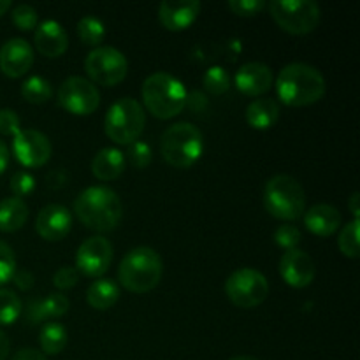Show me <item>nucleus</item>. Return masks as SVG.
Segmentation results:
<instances>
[{
    "label": "nucleus",
    "mask_w": 360,
    "mask_h": 360,
    "mask_svg": "<svg viewBox=\"0 0 360 360\" xmlns=\"http://www.w3.org/2000/svg\"><path fill=\"white\" fill-rule=\"evenodd\" d=\"M326 77L309 63H288L276 77L278 98L290 108L316 104L326 95Z\"/></svg>",
    "instance_id": "nucleus-1"
},
{
    "label": "nucleus",
    "mask_w": 360,
    "mask_h": 360,
    "mask_svg": "<svg viewBox=\"0 0 360 360\" xmlns=\"http://www.w3.org/2000/svg\"><path fill=\"white\" fill-rule=\"evenodd\" d=\"M74 213L84 227L109 232L122 221L123 204L118 193L108 186H90L74 200Z\"/></svg>",
    "instance_id": "nucleus-2"
},
{
    "label": "nucleus",
    "mask_w": 360,
    "mask_h": 360,
    "mask_svg": "<svg viewBox=\"0 0 360 360\" xmlns=\"http://www.w3.org/2000/svg\"><path fill=\"white\" fill-rule=\"evenodd\" d=\"M164 262L157 250L137 246L125 253L118 267V281L132 294H148L162 280Z\"/></svg>",
    "instance_id": "nucleus-3"
},
{
    "label": "nucleus",
    "mask_w": 360,
    "mask_h": 360,
    "mask_svg": "<svg viewBox=\"0 0 360 360\" xmlns=\"http://www.w3.org/2000/svg\"><path fill=\"white\" fill-rule=\"evenodd\" d=\"M144 108L158 120H171L186 108L185 84L169 72H153L144 79L143 88Z\"/></svg>",
    "instance_id": "nucleus-4"
},
{
    "label": "nucleus",
    "mask_w": 360,
    "mask_h": 360,
    "mask_svg": "<svg viewBox=\"0 0 360 360\" xmlns=\"http://www.w3.org/2000/svg\"><path fill=\"white\" fill-rule=\"evenodd\" d=\"M162 158L174 169H188L204 153V136L193 123L178 122L164 130L160 141Z\"/></svg>",
    "instance_id": "nucleus-5"
},
{
    "label": "nucleus",
    "mask_w": 360,
    "mask_h": 360,
    "mask_svg": "<svg viewBox=\"0 0 360 360\" xmlns=\"http://www.w3.org/2000/svg\"><path fill=\"white\" fill-rule=\"evenodd\" d=\"M262 202L273 218L294 221L304 214L306 193L295 178L288 174H276L264 185Z\"/></svg>",
    "instance_id": "nucleus-6"
},
{
    "label": "nucleus",
    "mask_w": 360,
    "mask_h": 360,
    "mask_svg": "<svg viewBox=\"0 0 360 360\" xmlns=\"http://www.w3.org/2000/svg\"><path fill=\"white\" fill-rule=\"evenodd\" d=\"M146 125V111L132 97H123L111 104L104 118L105 136L116 144L129 146L139 141Z\"/></svg>",
    "instance_id": "nucleus-7"
},
{
    "label": "nucleus",
    "mask_w": 360,
    "mask_h": 360,
    "mask_svg": "<svg viewBox=\"0 0 360 360\" xmlns=\"http://www.w3.org/2000/svg\"><path fill=\"white\" fill-rule=\"evenodd\" d=\"M269 13L278 27L292 35L311 34L322 20V9L313 0H273Z\"/></svg>",
    "instance_id": "nucleus-8"
},
{
    "label": "nucleus",
    "mask_w": 360,
    "mask_h": 360,
    "mask_svg": "<svg viewBox=\"0 0 360 360\" xmlns=\"http://www.w3.org/2000/svg\"><path fill=\"white\" fill-rule=\"evenodd\" d=\"M225 294L229 301L241 309H252L262 304L269 295V281L253 267L234 271L225 281Z\"/></svg>",
    "instance_id": "nucleus-9"
},
{
    "label": "nucleus",
    "mask_w": 360,
    "mask_h": 360,
    "mask_svg": "<svg viewBox=\"0 0 360 360\" xmlns=\"http://www.w3.org/2000/svg\"><path fill=\"white\" fill-rule=\"evenodd\" d=\"M84 70L91 83L116 86L127 77L129 62L120 49L112 46H97L88 53L84 60Z\"/></svg>",
    "instance_id": "nucleus-10"
},
{
    "label": "nucleus",
    "mask_w": 360,
    "mask_h": 360,
    "mask_svg": "<svg viewBox=\"0 0 360 360\" xmlns=\"http://www.w3.org/2000/svg\"><path fill=\"white\" fill-rule=\"evenodd\" d=\"M58 102L67 112L74 116H88L101 105L98 88L90 79L81 76H70L60 84Z\"/></svg>",
    "instance_id": "nucleus-11"
},
{
    "label": "nucleus",
    "mask_w": 360,
    "mask_h": 360,
    "mask_svg": "<svg viewBox=\"0 0 360 360\" xmlns=\"http://www.w3.org/2000/svg\"><path fill=\"white\" fill-rule=\"evenodd\" d=\"M112 245L102 236L84 239L76 253V269L88 278H102L112 262Z\"/></svg>",
    "instance_id": "nucleus-12"
},
{
    "label": "nucleus",
    "mask_w": 360,
    "mask_h": 360,
    "mask_svg": "<svg viewBox=\"0 0 360 360\" xmlns=\"http://www.w3.org/2000/svg\"><path fill=\"white\" fill-rule=\"evenodd\" d=\"M13 153L23 167L35 169L48 164L53 146L48 137L34 129H21L13 137Z\"/></svg>",
    "instance_id": "nucleus-13"
},
{
    "label": "nucleus",
    "mask_w": 360,
    "mask_h": 360,
    "mask_svg": "<svg viewBox=\"0 0 360 360\" xmlns=\"http://www.w3.org/2000/svg\"><path fill=\"white\" fill-rule=\"evenodd\" d=\"M280 274L288 287L304 288L315 280L316 266L304 250H288L280 260Z\"/></svg>",
    "instance_id": "nucleus-14"
},
{
    "label": "nucleus",
    "mask_w": 360,
    "mask_h": 360,
    "mask_svg": "<svg viewBox=\"0 0 360 360\" xmlns=\"http://www.w3.org/2000/svg\"><path fill=\"white\" fill-rule=\"evenodd\" d=\"M34 48L25 39H9L0 48V70L7 77H21L34 65Z\"/></svg>",
    "instance_id": "nucleus-15"
},
{
    "label": "nucleus",
    "mask_w": 360,
    "mask_h": 360,
    "mask_svg": "<svg viewBox=\"0 0 360 360\" xmlns=\"http://www.w3.org/2000/svg\"><path fill=\"white\" fill-rule=\"evenodd\" d=\"M72 229V217L65 206L48 204L35 218V231L46 241H62Z\"/></svg>",
    "instance_id": "nucleus-16"
},
{
    "label": "nucleus",
    "mask_w": 360,
    "mask_h": 360,
    "mask_svg": "<svg viewBox=\"0 0 360 360\" xmlns=\"http://www.w3.org/2000/svg\"><path fill=\"white\" fill-rule=\"evenodd\" d=\"M236 88L248 97H260L267 94L274 83V74L269 65L262 62H248L239 67L234 76Z\"/></svg>",
    "instance_id": "nucleus-17"
},
{
    "label": "nucleus",
    "mask_w": 360,
    "mask_h": 360,
    "mask_svg": "<svg viewBox=\"0 0 360 360\" xmlns=\"http://www.w3.org/2000/svg\"><path fill=\"white\" fill-rule=\"evenodd\" d=\"M200 6L199 0H181V2H162L158 6V20L162 27L171 32L186 30L193 21L199 18Z\"/></svg>",
    "instance_id": "nucleus-18"
},
{
    "label": "nucleus",
    "mask_w": 360,
    "mask_h": 360,
    "mask_svg": "<svg viewBox=\"0 0 360 360\" xmlns=\"http://www.w3.org/2000/svg\"><path fill=\"white\" fill-rule=\"evenodd\" d=\"M34 42L37 51L48 58H58L69 48L67 32L58 21L46 20L37 27L34 35Z\"/></svg>",
    "instance_id": "nucleus-19"
},
{
    "label": "nucleus",
    "mask_w": 360,
    "mask_h": 360,
    "mask_svg": "<svg viewBox=\"0 0 360 360\" xmlns=\"http://www.w3.org/2000/svg\"><path fill=\"white\" fill-rule=\"evenodd\" d=\"M304 225L311 234L319 238H329L340 229L341 225V213L338 207L330 204H315L309 210L304 211Z\"/></svg>",
    "instance_id": "nucleus-20"
},
{
    "label": "nucleus",
    "mask_w": 360,
    "mask_h": 360,
    "mask_svg": "<svg viewBox=\"0 0 360 360\" xmlns=\"http://www.w3.org/2000/svg\"><path fill=\"white\" fill-rule=\"evenodd\" d=\"M127 158L118 148H102L91 160V172L98 181H115L123 174Z\"/></svg>",
    "instance_id": "nucleus-21"
},
{
    "label": "nucleus",
    "mask_w": 360,
    "mask_h": 360,
    "mask_svg": "<svg viewBox=\"0 0 360 360\" xmlns=\"http://www.w3.org/2000/svg\"><path fill=\"white\" fill-rule=\"evenodd\" d=\"M69 299L62 294V292H53V294L46 295L44 299L34 301L27 309V319L30 323L44 322V320L60 319V316L67 315L69 311Z\"/></svg>",
    "instance_id": "nucleus-22"
},
{
    "label": "nucleus",
    "mask_w": 360,
    "mask_h": 360,
    "mask_svg": "<svg viewBox=\"0 0 360 360\" xmlns=\"http://www.w3.org/2000/svg\"><path fill=\"white\" fill-rule=\"evenodd\" d=\"M280 118V104L274 98H255L246 108V122L255 130H267Z\"/></svg>",
    "instance_id": "nucleus-23"
},
{
    "label": "nucleus",
    "mask_w": 360,
    "mask_h": 360,
    "mask_svg": "<svg viewBox=\"0 0 360 360\" xmlns=\"http://www.w3.org/2000/svg\"><path fill=\"white\" fill-rule=\"evenodd\" d=\"M120 299V285L109 278H98L88 287L86 301L88 304L98 311L112 308Z\"/></svg>",
    "instance_id": "nucleus-24"
},
{
    "label": "nucleus",
    "mask_w": 360,
    "mask_h": 360,
    "mask_svg": "<svg viewBox=\"0 0 360 360\" xmlns=\"http://www.w3.org/2000/svg\"><path fill=\"white\" fill-rule=\"evenodd\" d=\"M28 206L23 199L6 197L0 200V232H16L27 224Z\"/></svg>",
    "instance_id": "nucleus-25"
},
{
    "label": "nucleus",
    "mask_w": 360,
    "mask_h": 360,
    "mask_svg": "<svg viewBox=\"0 0 360 360\" xmlns=\"http://www.w3.org/2000/svg\"><path fill=\"white\" fill-rule=\"evenodd\" d=\"M42 354L58 355L67 347V329L58 322H48L39 334Z\"/></svg>",
    "instance_id": "nucleus-26"
},
{
    "label": "nucleus",
    "mask_w": 360,
    "mask_h": 360,
    "mask_svg": "<svg viewBox=\"0 0 360 360\" xmlns=\"http://www.w3.org/2000/svg\"><path fill=\"white\" fill-rule=\"evenodd\" d=\"M21 97L30 104H44L51 98L53 88L46 77L32 76L21 84Z\"/></svg>",
    "instance_id": "nucleus-27"
},
{
    "label": "nucleus",
    "mask_w": 360,
    "mask_h": 360,
    "mask_svg": "<svg viewBox=\"0 0 360 360\" xmlns=\"http://www.w3.org/2000/svg\"><path fill=\"white\" fill-rule=\"evenodd\" d=\"M23 311L20 295L9 288H0V326H13Z\"/></svg>",
    "instance_id": "nucleus-28"
},
{
    "label": "nucleus",
    "mask_w": 360,
    "mask_h": 360,
    "mask_svg": "<svg viewBox=\"0 0 360 360\" xmlns=\"http://www.w3.org/2000/svg\"><path fill=\"white\" fill-rule=\"evenodd\" d=\"M77 35L83 44L97 48L105 37V25L95 16H83L77 21Z\"/></svg>",
    "instance_id": "nucleus-29"
},
{
    "label": "nucleus",
    "mask_w": 360,
    "mask_h": 360,
    "mask_svg": "<svg viewBox=\"0 0 360 360\" xmlns=\"http://www.w3.org/2000/svg\"><path fill=\"white\" fill-rule=\"evenodd\" d=\"M202 84L211 95H224L227 94L229 88H231L232 84L231 74H229L227 69H224V67L213 65L204 72Z\"/></svg>",
    "instance_id": "nucleus-30"
},
{
    "label": "nucleus",
    "mask_w": 360,
    "mask_h": 360,
    "mask_svg": "<svg viewBox=\"0 0 360 360\" xmlns=\"http://www.w3.org/2000/svg\"><path fill=\"white\" fill-rule=\"evenodd\" d=\"M359 227L360 220H352L341 231L340 239H338V246H340L341 253L348 259H359L360 245H359Z\"/></svg>",
    "instance_id": "nucleus-31"
},
{
    "label": "nucleus",
    "mask_w": 360,
    "mask_h": 360,
    "mask_svg": "<svg viewBox=\"0 0 360 360\" xmlns=\"http://www.w3.org/2000/svg\"><path fill=\"white\" fill-rule=\"evenodd\" d=\"M127 158H129V162L136 169H146L151 164V160H153V151H151V146L148 143L136 141V143L129 144Z\"/></svg>",
    "instance_id": "nucleus-32"
},
{
    "label": "nucleus",
    "mask_w": 360,
    "mask_h": 360,
    "mask_svg": "<svg viewBox=\"0 0 360 360\" xmlns=\"http://www.w3.org/2000/svg\"><path fill=\"white\" fill-rule=\"evenodd\" d=\"M301 239H302V234L295 225L283 224L274 231V243H276L280 248H283L285 252L297 248Z\"/></svg>",
    "instance_id": "nucleus-33"
},
{
    "label": "nucleus",
    "mask_w": 360,
    "mask_h": 360,
    "mask_svg": "<svg viewBox=\"0 0 360 360\" xmlns=\"http://www.w3.org/2000/svg\"><path fill=\"white\" fill-rule=\"evenodd\" d=\"M11 16H13V23L16 25L20 30H32V28L37 27V21H39V13L35 7L28 6V4H20V6H16L13 9V13H11Z\"/></svg>",
    "instance_id": "nucleus-34"
},
{
    "label": "nucleus",
    "mask_w": 360,
    "mask_h": 360,
    "mask_svg": "<svg viewBox=\"0 0 360 360\" xmlns=\"http://www.w3.org/2000/svg\"><path fill=\"white\" fill-rule=\"evenodd\" d=\"M16 273V257L13 248L0 239V287L13 280Z\"/></svg>",
    "instance_id": "nucleus-35"
},
{
    "label": "nucleus",
    "mask_w": 360,
    "mask_h": 360,
    "mask_svg": "<svg viewBox=\"0 0 360 360\" xmlns=\"http://www.w3.org/2000/svg\"><path fill=\"white\" fill-rule=\"evenodd\" d=\"M35 190V178L28 171H18L14 172L13 178H11V192L14 193V197L18 199H23V197L30 195Z\"/></svg>",
    "instance_id": "nucleus-36"
},
{
    "label": "nucleus",
    "mask_w": 360,
    "mask_h": 360,
    "mask_svg": "<svg viewBox=\"0 0 360 360\" xmlns=\"http://www.w3.org/2000/svg\"><path fill=\"white\" fill-rule=\"evenodd\" d=\"M266 7L264 0H229V9L241 18H252L260 14Z\"/></svg>",
    "instance_id": "nucleus-37"
},
{
    "label": "nucleus",
    "mask_w": 360,
    "mask_h": 360,
    "mask_svg": "<svg viewBox=\"0 0 360 360\" xmlns=\"http://www.w3.org/2000/svg\"><path fill=\"white\" fill-rule=\"evenodd\" d=\"M79 281V273H77L76 267L72 266H63L53 276V285H55L58 290H69V288L76 287V283Z\"/></svg>",
    "instance_id": "nucleus-38"
},
{
    "label": "nucleus",
    "mask_w": 360,
    "mask_h": 360,
    "mask_svg": "<svg viewBox=\"0 0 360 360\" xmlns=\"http://www.w3.org/2000/svg\"><path fill=\"white\" fill-rule=\"evenodd\" d=\"M21 130L20 116L14 109L4 108L0 109V134L2 136H16Z\"/></svg>",
    "instance_id": "nucleus-39"
},
{
    "label": "nucleus",
    "mask_w": 360,
    "mask_h": 360,
    "mask_svg": "<svg viewBox=\"0 0 360 360\" xmlns=\"http://www.w3.org/2000/svg\"><path fill=\"white\" fill-rule=\"evenodd\" d=\"M13 281H14V285H16L18 288H20V290H23V292H27V290H30L32 287H34V274L30 273V271H16V273H14V276H13Z\"/></svg>",
    "instance_id": "nucleus-40"
},
{
    "label": "nucleus",
    "mask_w": 360,
    "mask_h": 360,
    "mask_svg": "<svg viewBox=\"0 0 360 360\" xmlns=\"http://www.w3.org/2000/svg\"><path fill=\"white\" fill-rule=\"evenodd\" d=\"M11 360H46V357L42 352L35 350V348H23Z\"/></svg>",
    "instance_id": "nucleus-41"
},
{
    "label": "nucleus",
    "mask_w": 360,
    "mask_h": 360,
    "mask_svg": "<svg viewBox=\"0 0 360 360\" xmlns=\"http://www.w3.org/2000/svg\"><path fill=\"white\" fill-rule=\"evenodd\" d=\"M49 188H62L67 185V174L63 171H53L48 174Z\"/></svg>",
    "instance_id": "nucleus-42"
},
{
    "label": "nucleus",
    "mask_w": 360,
    "mask_h": 360,
    "mask_svg": "<svg viewBox=\"0 0 360 360\" xmlns=\"http://www.w3.org/2000/svg\"><path fill=\"white\" fill-rule=\"evenodd\" d=\"M348 210H350V213L354 214V220H359L360 217V193L359 192H354L350 195V199H348L347 202Z\"/></svg>",
    "instance_id": "nucleus-43"
},
{
    "label": "nucleus",
    "mask_w": 360,
    "mask_h": 360,
    "mask_svg": "<svg viewBox=\"0 0 360 360\" xmlns=\"http://www.w3.org/2000/svg\"><path fill=\"white\" fill-rule=\"evenodd\" d=\"M9 350H11L9 338L6 336L4 330H0V360H6L9 357Z\"/></svg>",
    "instance_id": "nucleus-44"
},
{
    "label": "nucleus",
    "mask_w": 360,
    "mask_h": 360,
    "mask_svg": "<svg viewBox=\"0 0 360 360\" xmlns=\"http://www.w3.org/2000/svg\"><path fill=\"white\" fill-rule=\"evenodd\" d=\"M7 164H9V148H7V144L0 139V174L6 171Z\"/></svg>",
    "instance_id": "nucleus-45"
},
{
    "label": "nucleus",
    "mask_w": 360,
    "mask_h": 360,
    "mask_svg": "<svg viewBox=\"0 0 360 360\" xmlns=\"http://www.w3.org/2000/svg\"><path fill=\"white\" fill-rule=\"evenodd\" d=\"M11 9V0H0V18Z\"/></svg>",
    "instance_id": "nucleus-46"
},
{
    "label": "nucleus",
    "mask_w": 360,
    "mask_h": 360,
    "mask_svg": "<svg viewBox=\"0 0 360 360\" xmlns=\"http://www.w3.org/2000/svg\"><path fill=\"white\" fill-rule=\"evenodd\" d=\"M229 360H259V359L250 357V355H238V357H232V359H229Z\"/></svg>",
    "instance_id": "nucleus-47"
}]
</instances>
